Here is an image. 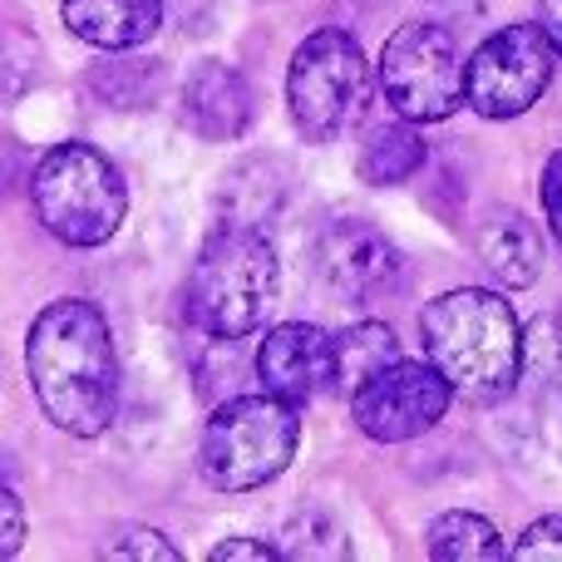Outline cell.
<instances>
[{"label":"cell","instance_id":"9c48e42d","mask_svg":"<svg viewBox=\"0 0 562 562\" xmlns=\"http://www.w3.org/2000/svg\"><path fill=\"white\" fill-rule=\"evenodd\" d=\"M449 400H454V385L435 360L400 356L395 366H385L366 385L350 390V419L360 425V435L380 439V445H405V439L429 435L445 419Z\"/></svg>","mask_w":562,"mask_h":562},{"label":"cell","instance_id":"5bb4252c","mask_svg":"<svg viewBox=\"0 0 562 562\" xmlns=\"http://www.w3.org/2000/svg\"><path fill=\"white\" fill-rule=\"evenodd\" d=\"M479 262L488 267V277L508 291L533 286L543 272V237L528 217L518 213H494L479 233Z\"/></svg>","mask_w":562,"mask_h":562},{"label":"cell","instance_id":"e0dca14e","mask_svg":"<svg viewBox=\"0 0 562 562\" xmlns=\"http://www.w3.org/2000/svg\"><path fill=\"white\" fill-rule=\"evenodd\" d=\"M508 553L514 548H504L498 528L479 514H464V508L459 514H439L429 524V558L439 562H498Z\"/></svg>","mask_w":562,"mask_h":562},{"label":"cell","instance_id":"603a6c76","mask_svg":"<svg viewBox=\"0 0 562 562\" xmlns=\"http://www.w3.org/2000/svg\"><path fill=\"white\" fill-rule=\"evenodd\" d=\"M207 558L213 562H272V558H281V548H272L267 538H227V543H217Z\"/></svg>","mask_w":562,"mask_h":562},{"label":"cell","instance_id":"5b68a950","mask_svg":"<svg viewBox=\"0 0 562 562\" xmlns=\"http://www.w3.org/2000/svg\"><path fill=\"white\" fill-rule=\"evenodd\" d=\"M30 207L65 247H104L124 227L128 193L119 168L94 144H55L30 168Z\"/></svg>","mask_w":562,"mask_h":562},{"label":"cell","instance_id":"8992f818","mask_svg":"<svg viewBox=\"0 0 562 562\" xmlns=\"http://www.w3.org/2000/svg\"><path fill=\"white\" fill-rule=\"evenodd\" d=\"M370 89V65L346 30H316L296 45L286 69V104L306 144H330L356 124Z\"/></svg>","mask_w":562,"mask_h":562},{"label":"cell","instance_id":"4fadbf2b","mask_svg":"<svg viewBox=\"0 0 562 562\" xmlns=\"http://www.w3.org/2000/svg\"><path fill=\"white\" fill-rule=\"evenodd\" d=\"M69 35L99 49L148 45L164 25V0H59Z\"/></svg>","mask_w":562,"mask_h":562},{"label":"cell","instance_id":"8fae6325","mask_svg":"<svg viewBox=\"0 0 562 562\" xmlns=\"http://www.w3.org/2000/svg\"><path fill=\"white\" fill-rule=\"evenodd\" d=\"M316 267L340 296H375L400 281V247L360 217H340L316 237Z\"/></svg>","mask_w":562,"mask_h":562},{"label":"cell","instance_id":"3957f363","mask_svg":"<svg viewBox=\"0 0 562 562\" xmlns=\"http://www.w3.org/2000/svg\"><path fill=\"white\" fill-rule=\"evenodd\" d=\"M281 291L277 252L257 227L223 223L188 272V321L203 336L243 340L267 321Z\"/></svg>","mask_w":562,"mask_h":562},{"label":"cell","instance_id":"cb8c5ba5","mask_svg":"<svg viewBox=\"0 0 562 562\" xmlns=\"http://www.w3.org/2000/svg\"><path fill=\"white\" fill-rule=\"evenodd\" d=\"M543 213H548V227H553V237L562 247V154H553L543 168Z\"/></svg>","mask_w":562,"mask_h":562},{"label":"cell","instance_id":"52a82bcc","mask_svg":"<svg viewBox=\"0 0 562 562\" xmlns=\"http://www.w3.org/2000/svg\"><path fill=\"white\" fill-rule=\"evenodd\" d=\"M380 89L385 104L409 124H439L464 104V65L459 45L435 20H409L380 49Z\"/></svg>","mask_w":562,"mask_h":562},{"label":"cell","instance_id":"44dd1931","mask_svg":"<svg viewBox=\"0 0 562 562\" xmlns=\"http://www.w3.org/2000/svg\"><path fill=\"white\" fill-rule=\"evenodd\" d=\"M508 558H518V562H558L562 558V514L528 524Z\"/></svg>","mask_w":562,"mask_h":562},{"label":"cell","instance_id":"d6986e66","mask_svg":"<svg viewBox=\"0 0 562 562\" xmlns=\"http://www.w3.org/2000/svg\"><path fill=\"white\" fill-rule=\"evenodd\" d=\"M286 558H326V562H336V558H350V538H346V528L336 524V518H326V514H301L296 524L286 528V548H281Z\"/></svg>","mask_w":562,"mask_h":562},{"label":"cell","instance_id":"7a4b0ae2","mask_svg":"<svg viewBox=\"0 0 562 562\" xmlns=\"http://www.w3.org/2000/svg\"><path fill=\"white\" fill-rule=\"evenodd\" d=\"M425 356L469 400H504L524 375V330L498 291L459 286L419 311Z\"/></svg>","mask_w":562,"mask_h":562},{"label":"cell","instance_id":"ffe728a7","mask_svg":"<svg viewBox=\"0 0 562 562\" xmlns=\"http://www.w3.org/2000/svg\"><path fill=\"white\" fill-rule=\"evenodd\" d=\"M104 553L109 558H124V562H148V558H154V562H178V558H183L164 533H158V528H128V533H119Z\"/></svg>","mask_w":562,"mask_h":562},{"label":"cell","instance_id":"277c9868","mask_svg":"<svg viewBox=\"0 0 562 562\" xmlns=\"http://www.w3.org/2000/svg\"><path fill=\"white\" fill-rule=\"evenodd\" d=\"M301 445V419L291 400L272 395H233L213 409L198 439V474L217 494H252L286 474Z\"/></svg>","mask_w":562,"mask_h":562},{"label":"cell","instance_id":"d4e9b609","mask_svg":"<svg viewBox=\"0 0 562 562\" xmlns=\"http://www.w3.org/2000/svg\"><path fill=\"white\" fill-rule=\"evenodd\" d=\"M538 25L548 30V40H553V49L562 55V0H538Z\"/></svg>","mask_w":562,"mask_h":562},{"label":"cell","instance_id":"30bf717a","mask_svg":"<svg viewBox=\"0 0 562 562\" xmlns=\"http://www.w3.org/2000/svg\"><path fill=\"white\" fill-rule=\"evenodd\" d=\"M257 380L291 405H311L336 385V336L311 321H281L257 346Z\"/></svg>","mask_w":562,"mask_h":562},{"label":"cell","instance_id":"7c38bea8","mask_svg":"<svg viewBox=\"0 0 562 562\" xmlns=\"http://www.w3.org/2000/svg\"><path fill=\"white\" fill-rule=\"evenodd\" d=\"M252 85L227 59H203L183 85V119L207 144H233L252 124Z\"/></svg>","mask_w":562,"mask_h":562},{"label":"cell","instance_id":"ac0fdd59","mask_svg":"<svg viewBox=\"0 0 562 562\" xmlns=\"http://www.w3.org/2000/svg\"><path fill=\"white\" fill-rule=\"evenodd\" d=\"M158 85V69H148L144 59H104V65L89 75V89L104 94L114 109H138Z\"/></svg>","mask_w":562,"mask_h":562},{"label":"cell","instance_id":"2e32d148","mask_svg":"<svg viewBox=\"0 0 562 562\" xmlns=\"http://www.w3.org/2000/svg\"><path fill=\"white\" fill-rule=\"evenodd\" d=\"M400 360V340L385 321H356L336 336V385L356 390L370 375H380L385 366Z\"/></svg>","mask_w":562,"mask_h":562},{"label":"cell","instance_id":"ba28073f","mask_svg":"<svg viewBox=\"0 0 562 562\" xmlns=\"http://www.w3.org/2000/svg\"><path fill=\"white\" fill-rule=\"evenodd\" d=\"M553 40L543 25H504L469 55L464 104L484 119H518L553 85Z\"/></svg>","mask_w":562,"mask_h":562},{"label":"cell","instance_id":"9a60e30c","mask_svg":"<svg viewBox=\"0 0 562 562\" xmlns=\"http://www.w3.org/2000/svg\"><path fill=\"white\" fill-rule=\"evenodd\" d=\"M425 138L409 128V119H395V124H370L366 138H360L356 154V173L360 183L370 188H395L405 178H415L425 168Z\"/></svg>","mask_w":562,"mask_h":562},{"label":"cell","instance_id":"6da1fadb","mask_svg":"<svg viewBox=\"0 0 562 562\" xmlns=\"http://www.w3.org/2000/svg\"><path fill=\"white\" fill-rule=\"evenodd\" d=\"M25 370L45 419L75 439H94L119 415V356L109 316L94 301H49L25 336Z\"/></svg>","mask_w":562,"mask_h":562},{"label":"cell","instance_id":"7402d4cb","mask_svg":"<svg viewBox=\"0 0 562 562\" xmlns=\"http://www.w3.org/2000/svg\"><path fill=\"white\" fill-rule=\"evenodd\" d=\"M25 543V504L0 484V558H15Z\"/></svg>","mask_w":562,"mask_h":562}]
</instances>
